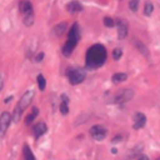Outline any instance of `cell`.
<instances>
[{
    "label": "cell",
    "instance_id": "1",
    "mask_svg": "<svg viewBox=\"0 0 160 160\" xmlns=\"http://www.w3.org/2000/svg\"><path fill=\"white\" fill-rule=\"evenodd\" d=\"M106 49L104 45L101 44H94L91 45L88 51H86V56H85V65L88 69H98L100 66L104 65L105 60H106Z\"/></svg>",
    "mask_w": 160,
    "mask_h": 160
},
{
    "label": "cell",
    "instance_id": "2",
    "mask_svg": "<svg viewBox=\"0 0 160 160\" xmlns=\"http://www.w3.org/2000/svg\"><path fill=\"white\" fill-rule=\"evenodd\" d=\"M80 40V28H79V24L78 22H74L69 30V34H68V40L65 41V44L62 45L61 48V52L64 56H70L75 49V46L78 45Z\"/></svg>",
    "mask_w": 160,
    "mask_h": 160
},
{
    "label": "cell",
    "instance_id": "3",
    "mask_svg": "<svg viewBox=\"0 0 160 160\" xmlns=\"http://www.w3.org/2000/svg\"><path fill=\"white\" fill-rule=\"evenodd\" d=\"M34 95H35V92H34L32 89H29V90H26V91L22 94V96L20 98V100H19V102H18L15 110H14V114H12L14 121H19V119H20L22 111H24V110L30 105V102L32 101Z\"/></svg>",
    "mask_w": 160,
    "mask_h": 160
},
{
    "label": "cell",
    "instance_id": "4",
    "mask_svg": "<svg viewBox=\"0 0 160 160\" xmlns=\"http://www.w3.org/2000/svg\"><path fill=\"white\" fill-rule=\"evenodd\" d=\"M85 71L81 69H71L68 71V79L71 85H78L85 80Z\"/></svg>",
    "mask_w": 160,
    "mask_h": 160
},
{
    "label": "cell",
    "instance_id": "5",
    "mask_svg": "<svg viewBox=\"0 0 160 160\" xmlns=\"http://www.w3.org/2000/svg\"><path fill=\"white\" fill-rule=\"evenodd\" d=\"M11 120H12V116L8 111L1 112V115H0V138L5 136L8 129L11 124Z\"/></svg>",
    "mask_w": 160,
    "mask_h": 160
},
{
    "label": "cell",
    "instance_id": "6",
    "mask_svg": "<svg viewBox=\"0 0 160 160\" xmlns=\"http://www.w3.org/2000/svg\"><path fill=\"white\" fill-rule=\"evenodd\" d=\"M132 96H134V91L131 89H124L119 94L115 95V98L112 99V102H115V104H124V102L131 100Z\"/></svg>",
    "mask_w": 160,
    "mask_h": 160
},
{
    "label": "cell",
    "instance_id": "7",
    "mask_svg": "<svg viewBox=\"0 0 160 160\" xmlns=\"http://www.w3.org/2000/svg\"><path fill=\"white\" fill-rule=\"evenodd\" d=\"M106 132H108L106 129H105L104 126H101V125H94V126L90 128V135H91V138H92L94 140H96V141L104 140L105 136H106Z\"/></svg>",
    "mask_w": 160,
    "mask_h": 160
},
{
    "label": "cell",
    "instance_id": "8",
    "mask_svg": "<svg viewBox=\"0 0 160 160\" xmlns=\"http://www.w3.org/2000/svg\"><path fill=\"white\" fill-rule=\"evenodd\" d=\"M46 131H48V126H46V124H45L44 121H40V122H38V124H35V125L32 126V132H34L35 139H39V138L42 136Z\"/></svg>",
    "mask_w": 160,
    "mask_h": 160
},
{
    "label": "cell",
    "instance_id": "9",
    "mask_svg": "<svg viewBox=\"0 0 160 160\" xmlns=\"http://www.w3.org/2000/svg\"><path fill=\"white\" fill-rule=\"evenodd\" d=\"M145 122H146V116H145L142 112H136V114L134 115V125H132L134 130L141 129V128L145 125Z\"/></svg>",
    "mask_w": 160,
    "mask_h": 160
},
{
    "label": "cell",
    "instance_id": "10",
    "mask_svg": "<svg viewBox=\"0 0 160 160\" xmlns=\"http://www.w3.org/2000/svg\"><path fill=\"white\" fill-rule=\"evenodd\" d=\"M116 26H118V36L119 39H124L128 35V24L122 19L116 20Z\"/></svg>",
    "mask_w": 160,
    "mask_h": 160
},
{
    "label": "cell",
    "instance_id": "11",
    "mask_svg": "<svg viewBox=\"0 0 160 160\" xmlns=\"http://www.w3.org/2000/svg\"><path fill=\"white\" fill-rule=\"evenodd\" d=\"M19 11L20 14L24 16V15H28V14H31L32 12V5L29 0H21L19 2Z\"/></svg>",
    "mask_w": 160,
    "mask_h": 160
},
{
    "label": "cell",
    "instance_id": "12",
    "mask_svg": "<svg viewBox=\"0 0 160 160\" xmlns=\"http://www.w3.org/2000/svg\"><path fill=\"white\" fill-rule=\"evenodd\" d=\"M66 10L70 12V14H74V12H79L82 10V6L81 4L78 1V0H71L70 2L66 4Z\"/></svg>",
    "mask_w": 160,
    "mask_h": 160
},
{
    "label": "cell",
    "instance_id": "13",
    "mask_svg": "<svg viewBox=\"0 0 160 160\" xmlns=\"http://www.w3.org/2000/svg\"><path fill=\"white\" fill-rule=\"evenodd\" d=\"M22 156H24V160H36L34 152L31 151V149L29 148L28 144H24V146H22Z\"/></svg>",
    "mask_w": 160,
    "mask_h": 160
},
{
    "label": "cell",
    "instance_id": "14",
    "mask_svg": "<svg viewBox=\"0 0 160 160\" xmlns=\"http://www.w3.org/2000/svg\"><path fill=\"white\" fill-rule=\"evenodd\" d=\"M39 115V109L36 108V106H34L31 110H30V112L26 115V118H25V124L26 125H29V124H31L34 120H35V118Z\"/></svg>",
    "mask_w": 160,
    "mask_h": 160
},
{
    "label": "cell",
    "instance_id": "15",
    "mask_svg": "<svg viewBox=\"0 0 160 160\" xmlns=\"http://www.w3.org/2000/svg\"><path fill=\"white\" fill-rule=\"evenodd\" d=\"M66 26H68V24H66L65 21H61V22H59V24H56V25L54 26L52 31H54V34H55L56 36H61V35L64 34V31L66 30Z\"/></svg>",
    "mask_w": 160,
    "mask_h": 160
},
{
    "label": "cell",
    "instance_id": "16",
    "mask_svg": "<svg viewBox=\"0 0 160 160\" xmlns=\"http://www.w3.org/2000/svg\"><path fill=\"white\" fill-rule=\"evenodd\" d=\"M126 79H128V75H126L125 72H116V74H114L112 78H111V80H112L114 82H122V81H125Z\"/></svg>",
    "mask_w": 160,
    "mask_h": 160
},
{
    "label": "cell",
    "instance_id": "17",
    "mask_svg": "<svg viewBox=\"0 0 160 160\" xmlns=\"http://www.w3.org/2000/svg\"><path fill=\"white\" fill-rule=\"evenodd\" d=\"M135 46L138 48V50L142 54V55H145V56H149V51H148V48L145 46V44H142L140 40H136L135 41Z\"/></svg>",
    "mask_w": 160,
    "mask_h": 160
},
{
    "label": "cell",
    "instance_id": "18",
    "mask_svg": "<svg viewBox=\"0 0 160 160\" xmlns=\"http://www.w3.org/2000/svg\"><path fill=\"white\" fill-rule=\"evenodd\" d=\"M36 80H38V86H39L40 91H44L45 90V86H46V80H45L44 75L42 74H39L36 76Z\"/></svg>",
    "mask_w": 160,
    "mask_h": 160
},
{
    "label": "cell",
    "instance_id": "19",
    "mask_svg": "<svg viewBox=\"0 0 160 160\" xmlns=\"http://www.w3.org/2000/svg\"><path fill=\"white\" fill-rule=\"evenodd\" d=\"M22 22H24L26 26H31V25L34 24V12L28 14V15H24V16H22Z\"/></svg>",
    "mask_w": 160,
    "mask_h": 160
},
{
    "label": "cell",
    "instance_id": "20",
    "mask_svg": "<svg viewBox=\"0 0 160 160\" xmlns=\"http://www.w3.org/2000/svg\"><path fill=\"white\" fill-rule=\"evenodd\" d=\"M152 10H154V6H152L151 1H146V2H145V5H144V14L149 16V15H151Z\"/></svg>",
    "mask_w": 160,
    "mask_h": 160
},
{
    "label": "cell",
    "instance_id": "21",
    "mask_svg": "<svg viewBox=\"0 0 160 160\" xmlns=\"http://www.w3.org/2000/svg\"><path fill=\"white\" fill-rule=\"evenodd\" d=\"M59 110L62 115H66L69 112V104L64 102V101H60V105H59Z\"/></svg>",
    "mask_w": 160,
    "mask_h": 160
},
{
    "label": "cell",
    "instance_id": "22",
    "mask_svg": "<svg viewBox=\"0 0 160 160\" xmlns=\"http://www.w3.org/2000/svg\"><path fill=\"white\" fill-rule=\"evenodd\" d=\"M102 22H104V25L108 26V28H112V26L115 25V20H114L112 18H110V16H105L104 20H102Z\"/></svg>",
    "mask_w": 160,
    "mask_h": 160
},
{
    "label": "cell",
    "instance_id": "23",
    "mask_svg": "<svg viewBox=\"0 0 160 160\" xmlns=\"http://www.w3.org/2000/svg\"><path fill=\"white\" fill-rule=\"evenodd\" d=\"M121 55H122L121 49H119V48L114 49V51H112V58H114V60H119V59L121 58Z\"/></svg>",
    "mask_w": 160,
    "mask_h": 160
},
{
    "label": "cell",
    "instance_id": "24",
    "mask_svg": "<svg viewBox=\"0 0 160 160\" xmlns=\"http://www.w3.org/2000/svg\"><path fill=\"white\" fill-rule=\"evenodd\" d=\"M138 5H139V0H130L129 1V8L132 11H136L138 10Z\"/></svg>",
    "mask_w": 160,
    "mask_h": 160
},
{
    "label": "cell",
    "instance_id": "25",
    "mask_svg": "<svg viewBox=\"0 0 160 160\" xmlns=\"http://www.w3.org/2000/svg\"><path fill=\"white\" fill-rule=\"evenodd\" d=\"M42 59H44V52H42V51H40V52L35 56V61H36V62H40Z\"/></svg>",
    "mask_w": 160,
    "mask_h": 160
},
{
    "label": "cell",
    "instance_id": "26",
    "mask_svg": "<svg viewBox=\"0 0 160 160\" xmlns=\"http://www.w3.org/2000/svg\"><path fill=\"white\" fill-rule=\"evenodd\" d=\"M121 139H122V136L121 135H116V136H114L112 138V142H119V141H121Z\"/></svg>",
    "mask_w": 160,
    "mask_h": 160
},
{
    "label": "cell",
    "instance_id": "27",
    "mask_svg": "<svg viewBox=\"0 0 160 160\" xmlns=\"http://www.w3.org/2000/svg\"><path fill=\"white\" fill-rule=\"evenodd\" d=\"M138 160H149V158H148L146 155H141V156H139Z\"/></svg>",
    "mask_w": 160,
    "mask_h": 160
},
{
    "label": "cell",
    "instance_id": "28",
    "mask_svg": "<svg viewBox=\"0 0 160 160\" xmlns=\"http://www.w3.org/2000/svg\"><path fill=\"white\" fill-rule=\"evenodd\" d=\"M11 99H12V96H10V98H6V99L4 100V102H5V104H8V102H9V100H11Z\"/></svg>",
    "mask_w": 160,
    "mask_h": 160
},
{
    "label": "cell",
    "instance_id": "29",
    "mask_svg": "<svg viewBox=\"0 0 160 160\" xmlns=\"http://www.w3.org/2000/svg\"><path fill=\"white\" fill-rule=\"evenodd\" d=\"M1 88H2V76L0 75V90H1Z\"/></svg>",
    "mask_w": 160,
    "mask_h": 160
},
{
    "label": "cell",
    "instance_id": "30",
    "mask_svg": "<svg viewBox=\"0 0 160 160\" xmlns=\"http://www.w3.org/2000/svg\"><path fill=\"white\" fill-rule=\"evenodd\" d=\"M111 152L112 154H116V149H111Z\"/></svg>",
    "mask_w": 160,
    "mask_h": 160
},
{
    "label": "cell",
    "instance_id": "31",
    "mask_svg": "<svg viewBox=\"0 0 160 160\" xmlns=\"http://www.w3.org/2000/svg\"><path fill=\"white\" fill-rule=\"evenodd\" d=\"M156 160H160V158H158V159H156Z\"/></svg>",
    "mask_w": 160,
    "mask_h": 160
}]
</instances>
